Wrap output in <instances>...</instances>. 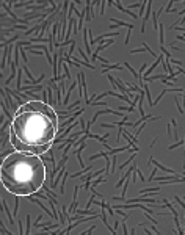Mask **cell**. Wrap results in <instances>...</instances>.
<instances>
[{"label":"cell","instance_id":"1","mask_svg":"<svg viewBox=\"0 0 185 235\" xmlns=\"http://www.w3.org/2000/svg\"><path fill=\"white\" fill-rule=\"evenodd\" d=\"M58 130L55 110L42 100H30L19 107L10 127V141L16 151L41 155L50 149Z\"/></svg>","mask_w":185,"mask_h":235},{"label":"cell","instance_id":"2","mask_svg":"<svg viewBox=\"0 0 185 235\" xmlns=\"http://www.w3.org/2000/svg\"><path fill=\"white\" fill-rule=\"evenodd\" d=\"M0 180L10 193L30 196L44 185L45 165L39 155L16 151L2 162Z\"/></svg>","mask_w":185,"mask_h":235}]
</instances>
